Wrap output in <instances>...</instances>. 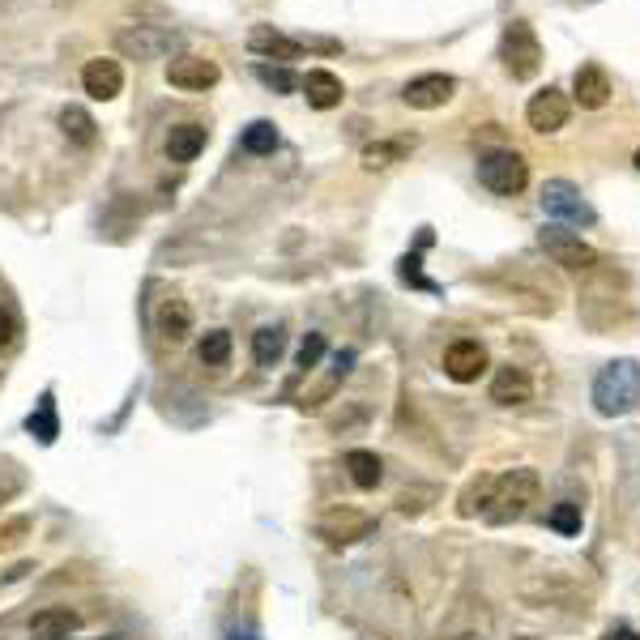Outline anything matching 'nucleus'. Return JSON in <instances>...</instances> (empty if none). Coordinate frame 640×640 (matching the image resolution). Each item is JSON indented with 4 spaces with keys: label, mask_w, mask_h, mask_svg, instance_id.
I'll use <instances>...</instances> for the list:
<instances>
[{
    "label": "nucleus",
    "mask_w": 640,
    "mask_h": 640,
    "mask_svg": "<svg viewBox=\"0 0 640 640\" xmlns=\"http://www.w3.org/2000/svg\"><path fill=\"white\" fill-rule=\"evenodd\" d=\"M167 82L175 90H210L218 86V64L205 56H175L167 64Z\"/></svg>",
    "instance_id": "nucleus-11"
},
{
    "label": "nucleus",
    "mask_w": 640,
    "mask_h": 640,
    "mask_svg": "<svg viewBox=\"0 0 640 640\" xmlns=\"http://www.w3.org/2000/svg\"><path fill=\"white\" fill-rule=\"evenodd\" d=\"M431 495H436L431 487H427V491H414V495H410V491H402V495H397V512H406V517H414V512H423V508H427L423 500H431Z\"/></svg>",
    "instance_id": "nucleus-32"
},
{
    "label": "nucleus",
    "mask_w": 640,
    "mask_h": 640,
    "mask_svg": "<svg viewBox=\"0 0 640 640\" xmlns=\"http://www.w3.org/2000/svg\"><path fill=\"white\" fill-rule=\"evenodd\" d=\"M13 329H18V325H13V316H9V312H0V346H9V342H13Z\"/></svg>",
    "instance_id": "nucleus-34"
},
{
    "label": "nucleus",
    "mask_w": 640,
    "mask_h": 640,
    "mask_svg": "<svg viewBox=\"0 0 640 640\" xmlns=\"http://www.w3.org/2000/svg\"><path fill=\"white\" fill-rule=\"evenodd\" d=\"M478 184L495 192V197H517L530 184V163H525V154L508 150V146L483 150L478 154Z\"/></svg>",
    "instance_id": "nucleus-3"
},
{
    "label": "nucleus",
    "mask_w": 640,
    "mask_h": 640,
    "mask_svg": "<svg viewBox=\"0 0 640 640\" xmlns=\"http://www.w3.org/2000/svg\"><path fill=\"white\" fill-rule=\"evenodd\" d=\"M606 640H640V636H636L632 628H615V632H611V636H606Z\"/></svg>",
    "instance_id": "nucleus-35"
},
{
    "label": "nucleus",
    "mask_w": 640,
    "mask_h": 640,
    "mask_svg": "<svg viewBox=\"0 0 640 640\" xmlns=\"http://www.w3.org/2000/svg\"><path fill=\"white\" fill-rule=\"evenodd\" d=\"M457 94V77L448 73H423V77H410L402 86V103L414 111H436Z\"/></svg>",
    "instance_id": "nucleus-9"
},
{
    "label": "nucleus",
    "mask_w": 640,
    "mask_h": 640,
    "mask_svg": "<svg viewBox=\"0 0 640 640\" xmlns=\"http://www.w3.org/2000/svg\"><path fill=\"white\" fill-rule=\"evenodd\" d=\"M350 367H355V350H342V355L333 359V372H329L325 380H320V389H316L312 397H303V406H308V410H316V406H325L329 397H333V389H338V384H342V380L350 376Z\"/></svg>",
    "instance_id": "nucleus-23"
},
{
    "label": "nucleus",
    "mask_w": 640,
    "mask_h": 640,
    "mask_svg": "<svg viewBox=\"0 0 640 640\" xmlns=\"http://www.w3.org/2000/svg\"><path fill=\"white\" fill-rule=\"evenodd\" d=\"M538 491H542V478L534 470H508V474H495V491H491V504L483 517L491 525H512L521 521L530 504H538Z\"/></svg>",
    "instance_id": "nucleus-2"
},
{
    "label": "nucleus",
    "mask_w": 640,
    "mask_h": 640,
    "mask_svg": "<svg viewBox=\"0 0 640 640\" xmlns=\"http://www.w3.org/2000/svg\"><path fill=\"white\" fill-rule=\"evenodd\" d=\"M640 402V363L636 359H611L594 376V410L602 419H619Z\"/></svg>",
    "instance_id": "nucleus-1"
},
{
    "label": "nucleus",
    "mask_w": 640,
    "mask_h": 640,
    "mask_svg": "<svg viewBox=\"0 0 640 640\" xmlns=\"http://www.w3.org/2000/svg\"><path fill=\"white\" fill-rule=\"evenodd\" d=\"M500 60H504V69L512 82H534L538 69H542V43L534 35V26L530 22H521V18H512L504 26V35H500Z\"/></svg>",
    "instance_id": "nucleus-4"
},
{
    "label": "nucleus",
    "mask_w": 640,
    "mask_h": 640,
    "mask_svg": "<svg viewBox=\"0 0 640 640\" xmlns=\"http://www.w3.org/2000/svg\"><path fill=\"white\" fill-rule=\"evenodd\" d=\"M158 333H163L167 342H184L192 333V308L184 299H167L163 308H158Z\"/></svg>",
    "instance_id": "nucleus-20"
},
{
    "label": "nucleus",
    "mask_w": 640,
    "mask_h": 640,
    "mask_svg": "<svg viewBox=\"0 0 640 640\" xmlns=\"http://www.w3.org/2000/svg\"><path fill=\"white\" fill-rule=\"evenodd\" d=\"M30 632H35L39 640H69L77 632V615L69 611V606H47V611H39L35 619H30Z\"/></svg>",
    "instance_id": "nucleus-17"
},
{
    "label": "nucleus",
    "mask_w": 640,
    "mask_h": 640,
    "mask_svg": "<svg viewBox=\"0 0 640 640\" xmlns=\"http://www.w3.org/2000/svg\"><path fill=\"white\" fill-rule=\"evenodd\" d=\"M256 77H261V82L265 86H274V90H295V77L291 73H286V69H269V64H261V69H256Z\"/></svg>",
    "instance_id": "nucleus-31"
},
{
    "label": "nucleus",
    "mask_w": 640,
    "mask_h": 640,
    "mask_svg": "<svg viewBox=\"0 0 640 640\" xmlns=\"http://www.w3.org/2000/svg\"><path fill=\"white\" fill-rule=\"evenodd\" d=\"M551 530L564 534V538H576V534H581V504H572V500L555 504V508H551Z\"/></svg>",
    "instance_id": "nucleus-28"
},
{
    "label": "nucleus",
    "mask_w": 640,
    "mask_h": 640,
    "mask_svg": "<svg viewBox=\"0 0 640 640\" xmlns=\"http://www.w3.org/2000/svg\"><path fill=\"white\" fill-rule=\"evenodd\" d=\"M235 640H256V636H235Z\"/></svg>",
    "instance_id": "nucleus-38"
},
{
    "label": "nucleus",
    "mask_w": 640,
    "mask_h": 640,
    "mask_svg": "<svg viewBox=\"0 0 640 640\" xmlns=\"http://www.w3.org/2000/svg\"><path fill=\"white\" fill-rule=\"evenodd\" d=\"M248 47L252 52H261V56H269V60H299V39H286V35H278L274 26H256L252 35H248Z\"/></svg>",
    "instance_id": "nucleus-19"
},
{
    "label": "nucleus",
    "mask_w": 640,
    "mask_h": 640,
    "mask_svg": "<svg viewBox=\"0 0 640 640\" xmlns=\"http://www.w3.org/2000/svg\"><path fill=\"white\" fill-rule=\"evenodd\" d=\"M414 150V137H389V141H372V146H363L359 154V163L367 171H384V167H393V163H402V158Z\"/></svg>",
    "instance_id": "nucleus-18"
},
{
    "label": "nucleus",
    "mask_w": 640,
    "mask_h": 640,
    "mask_svg": "<svg viewBox=\"0 0 640 640\" xmlns=\"http://www.w3.org/2000/svg\"><path fill=\"white\" fill-rule=\"evenodd\" d=\"M197 355H201V363H205V367H222V363L231 359V333H222V329H214V333H205V338H201V350H197Z\"/></svg>",
    "instance_id": "nucleus-26"
},
{
    "label": "nucleus",
    "mask_w": 640,
    "mask_h": 640,
    "mask_svg": "<svg viewBox=\"0 0 640 640\" xmlns=\"http://www.w3.org/2000/svg\"><path fill=\"white\" fill-rule=\"evenodd\" d=\"M538 248L547 252L559 269H572V274L598 269V248L585 244L581 235H572L568 227H542V231H538Z\"/></svg>",
    "instance_id": "nucleus-5"
},
{
    "label": "nucleus",
    "mask_w": 640,
    "mask_h": 640,
    "mask_svg": "<svg viewBox=\"0 0 640 640\" xmlns=\"http://www.w3.org/2000/svg\"><path fill=\"white\" fill-rule=\"evenodd\" d=\"M205 128L201 124H175L171 133H167V158L171 163H192L201 150H205Z\"/></svg>",
    "instance_id": "nucleus-16"
},
{
    "label": "nucleus",
    "mask_w": 640,
    "mask_h": 640,
    "mask_svg": "<svg viewBox=\"0 0 640 640\" xmlns=\"http://www.w3.org/2000/svg\"><path fill=\"white\" fill-rule=\"evenodd\" d=\"M376 530V521L367 517L359 508H329L325 517L316 521V534L329 542V547H350V542H359Z\"/></svg>",
    "instance_id": "nucleus-7"
},
{
    "label": "nucleus",
    "mask_w": 640,
    "mask_h": 640,
    "mask_svg": "<svg viewBox=\"0 0 640 640\" xmlns=\"http://www.w3.org/2000/svg\"><path fill=\"white\" fill-rule=\"evenodd\" d=\"M244 150L248 154H274L278 150V128L269 120H256L244 128Z\"/></svg>",
    "instance_id": "nucleus-25"
},
{
    "label": "nucleus",
    "mask_w": 640,
    "mask_h": 640,
    "mask_svg": "<svg viewBox=\"0 0 640 640\" xmlns=\"http://www.w3.org/2000/svg\"><path fill=\"white\" fill-rule=\"evenodd\" d=\"M572 99L581 103V107H589V111H598V107H606L611 103V77H606V69L602 64H581V69L572 73Z\"/></svg>",
    "instance_id": "nucleus-13"
},
{
    "label": "nucleus",
    "mask_w": 640,
    "mask_h": 640,
    "mask_svg": "<svg viewBox=\"0 0 640 640\" xmlns=\"http://www.w3.org/2000/svg\"><path fill=\"white\" fill-rule=\"evenodd\" d=\"M320 355H325V338L320 333H308L299 346V372H312V367L320 363Z\"/></svg>",
    "instance_id": "nucleus-30"
},
{
    "label": "nucleus",
    "mask_w": 640,
    "mask_h": 640,
    "mask_svg": "<svg viewBox=\"0 0 640 640\" xmlns=\"http://www.w3.org/2000/svg\"><path fill=\"white\" fill-rule=\"evenodd\" d=\"M120 47H124V52H133V56L141 60V56H154L158 39H146V35H120Z\"/></svg>",
    "instance_id": "nucleus-33"
},
{
    "label": "nucleus",
    "mask_w": 640,
    "mask_h": 640,
    "mask_svg": "<svg viewBox=\"0 0 640 640\" xmlns=\"http://www.w3.org/2000/svg\"><path fill=\"white\" fill-rule=\"evenodd\" d=\"M632 163H636V167H640V150H636V158H632Z\"/></svg>",
    "instance_id": "nucleus-37"
},
{
    "label": "nucleus",
    "mask_w": 640,
    "mask_h": 640,
    "mask_svg": "<svg viewBox=\"0 0 640 640\" xmlns=\"http://www.w3.org/2000/svg\"><path fill=\"white\" fill-rule=\"evenodd\" d=\"M457 640H483V636H474V632H466V636H457Z\"/></svg>",
    "instance_id": "nucleus-36"
},
{
    "label": "nucleus",
    "mask_w": 640,
    "mask_h": 640,
    "mask_svg": "<svg viewBox=\"0 0 640 640\" xmlns=\"http://www.w3.org/2000/svg\"><path fill=\"white\" fill-rule=\"evenodd\" d=\"M487 372V346L474 338H461L444 350V376L457 384H474L478 376Z\"/></svg>",
    "instance_id": "nucleus-10"
},
{
    "label": "nucleus",
    "mask_w": 640,
    "mask_h": 640,
    "mask_svg": "<svg viewBox=\"0 0 640 640\" xmlns=\"http://www.w3.org/2000/svg\"><path fill=\"white\" fill-rule=\"evenodd\" d=\"M82 86L90 99H99V103H111L116 94L124 90V69H120V60H86V69H82Z\"/></svg>",
    "instance_id": "nucleus-12"
},
{
    "label": "nucleus",
    "mask_w": 640,
    "mask_h": 640,
    "mask_svg": "<svg viewBox=\"0 0 640 640\" xmlns=\"http://www.w3.org/2000/svg\"><path fill=\"white\" fill-rule=\"evenodd\" d=\"M282 350H286V329L282 325H265V329L252 333V355L261 367H274L282 359Z\"/></svg>",
    "instance_id": "nucleus-22"
},
{
    "label": "nucleus",
    "mask_w": 640,
    "mask_h": 640,
    "mask_svg": "<svg viewBox=\"0 0 640 640\" xmlns=\"http://www.w3.org/2000/svg\"><path fill=\"white\" fill-rule=\"evenodd\" d=\"M534 397V384L521 367H500L491 380V402L495 406H525Z\"/></svg>",
    "instance_id": "nucleus-14"
},
{
    "label": "nucleus",
    "mask_w": 640,
    "mask_h": 640,
    "mask_svg": "<svg viewBox=\"0 0 640 640\" xmlns=\"http://www.w3.org/2000/svg\"><path fill=\"white\" fill-rule=\"evenodd\" d=\"M491 491H495V474L474 478V483H470L466 491H461L457 512H461V517H478V512H487V504H491Z\"/></svg>",
    "instance_id": "nucleus-24"
},
{
    "label": "nucleus",
    "mask_w": 640,
    "mask_h": 640,
    "mask_svg": "<svg viewBox=\"0 0 640 640\" xmlns=\"http://www.w3.org/2000/svg\"><path fill=\"white\" fill-rule=\"evenodd\" d=\"M30 431L43 440V444H52L56 440V414H52V397H43V406L39 414H30Z\"/></svg>",
    "instance_id": "nucleus-29"
},
{
    "label": "nucleus",
    "mask_w": 640,
    "mask_h": 640,
    "mask_svg": "<svg viewBox=\"0 0 640 640\" xmlns=\"http://www.w3.org/2000/svg\"><path fill=\"white\" fill-rule=\"evenodd\" d=\"M303 94H308V103L316 111H333L342 103V77L329 73V69H308V77H303Z\"/></svg>",
    "instance_id": "nucleus-15"
},
{
    "label": "nucleus",
    "mask_w": 640,
    "mask_h": 640,
    "mask_svg": "<svg viewBox=\"0 0 640 640\" xmlns=\"http://www.w3.org/2000/svg\"><path fill=\"white\" fill-rule=\"evenodd\" d=\"M346 470H350V483L363 487V491L380 487V478H384L380 457H376V453H367V448H350V453H346Z\"/></svg>",
    "instance_id": "nucleus-21"
},
{
    "label": "nucleus",
    "mask_w": 640,
    "mask_h": 640,
    "mask_svg": "<svg viewBox=\"0 0 640 640\" xmlns=\"http://www.w3.org/2000/svg\"><path fill=\"white\" fill-rule=\"evenodd\" d=\"M568 116H572V103H568V94L564 90H555V86H547V90H538L530 103H525V120H530V128L534 133H559V128L568 124Z\"/></svg>",
    "instance_id": "nucleus-8"
},
{
    "label": "nucleus",
    "mask_w": 640,
    "mask_h": 640,
    "mask_svg": "<svg viewBox=\"0 0 640 640\" xmlns=\"http://www.w3.org/2000/svg\"><path fill=\"white\" fill-rule=\"evenodd\" d=\"M542 210H547V218H555V222H568V227H594L598 222L594 205L581 197V188H576L572 180H547L542 184Z\"/></svg>",
    "instance_id": "nucleus-6"
},
{
    "label": "nucleus",
    "mask_w": 640,
    "mask_h": 640,
    "mask_svg": "<svg viewBox=\"0 0 640 640\" xmlns=\"http://www.w3.org/2000/svg\"><path fill=\"white\" fill-rule=\"evenodd\" d=\"M60 124H64V133H69L77 146H90V141H94V120L86 116L82 107H64L60 111Z\"/></svg>",
    "instance_id": "nucleus-27"
}]
</instances>
